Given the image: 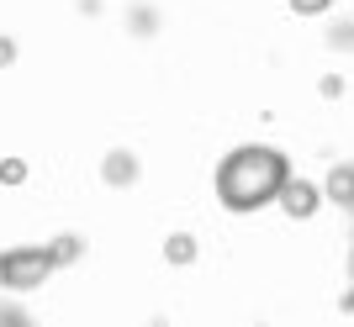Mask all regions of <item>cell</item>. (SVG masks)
I'll use <instances>...</instances> for the list:
<instances>
[{
    "label": "cell",
    "instance_id": "cell-1",
    "mask_svg": "<svg viewBox=\"0 0 354 327\" xmlns=\"http://www.w3.org/2000/svg\"><path fill=\"white\" fill-rule=\"evenodd\" d=\"M291 164L281 148H233L217 164V201L227 211H259L270 201H281Z\"/></svg>",
    "mask_w": 354,
    "mask_h": 327
},
{
    "label": "cell",
    "instance_id": "cell-3",
    "mask_svg": "<svg viewBox=\"0 0 354 327\" xmlns=\"http://www.w3.org/2000/svg\"><path fill=\"white\" fill-rule=\"evenodd\" d=\"M281 206L291 211L296 222H307L312 211H317V190H312L307 179H286V190H281Z\"/></svg>",
    "mask_w": 354,
    "mask_h": 327
},
{
    "label": "cell",
    "instance_id": "cell-5",
    "mask_svg": "<svg viewBox=\"0 0 354 327\" xmlns=\"http://www.w3.org/2000/svg\"><path fill=\"white\" fill-rule=\"evenodd\" d=\"M133 179H138L133 153H111V159H106V185H133Z\"/></svg>",
    "mask_w": 354,
    "mask_h": 327
},
{
    "label": "cell",
    "instance_id": "cell-7",
    "mask_svg": "<svg viewBox=\"0 0 354 327\" xmlns=\"http://www.w3.org/2000/svg\"><path fill=\"white\" fill-rule=\"evenodd\" d=\"M21 175H27V164H21V159H6V164H0V185H21Z\"/></svg>",
    "mask_w": 354,
    "mask_h": 327
},
{
    "label": "cell",
    "instance_id": "cell-8",
    "mask_svg": "<svg viewBox=\"0 0 354 327\" xmlns=\"http://www.w3.org/2000/svg\"><path fill=\"white\" fill-rule=\"evenodd\" d=\"M48 253H53V264H64V259H74V253H80V238H59Z\"/></svg>",
    "mask_w": 354,
    "mask_h": 327
},
{
    "label": "cell",
    "instance_id": "cell-6",
    "mask_svg": "<svg viewBox=\"0 0 354 327\" xmlns=\"http://www.w3.org/2000/svg\"><path fill=\"white\" fill-rule=\"evenodd\" d=\"M164 259H169V264H191V259H196V238H185V232H175V238L164 243Z\"/></svg>",
    "mask_w": 354,
    "mask_h": 327
},
{
    "label": "cell",
    "instance_id": "cell-2",
    "mask_svg": "<svg viewBox=\"0 0 354 327\" xmlns=\"http://www.w3.org/2000/svg\"><path fill=\"white\" fill-rule=\"evenodd\" d=\"M48 269H59L48 248H6L0 253V285H6V290H32V285H43Z\"/></svg>",
    "mask_w": 354,
    "mask_h": 327
},
{
    "label": "cell",
    "instance_id": "cell-10",
    "mask_svg": "<svg viewBox=\"0 0 354 327\" xmlns=\"http://www.w3.org/2000/svg\"><path fill=\"white\" fill-rule=\"evenodd\" d=\"M354 43V27H333V48H349Z\"/></svg>",
    "mask_w": 354,
    "mask_h": 327
},
{
    "label": "cell",
    "instance_id": "cell-11",
    "mask_svg": "<svg viewBox=\"0 0 354 327\" xmlns=\"http://www.w3.org/2000/svg\"><path fill=\"white\" fill-rule=\"evenodd\" d=\"M16 59V43H6V37H0V63H11Z\"/></svg>",
    "mask_w": 354,
    "mask_h": 327
},
{
    "label": "cell",
    "instance_id": "cell-9",
    "mask_svg": "<svg viewBox=\"0 0 354 327\" xmlns=\"http://www.w3.org/2000/svg\"><path fill=\"white\" fill-rule=\"evenodd\" d=\"M286 6H291L296 16H323L328 11V0H286Z\"/></svg>",
    "mask_w": 354,
    "mask_h": 327
},
{
    "label": "cell",
    "instance_id": "cell-12",
    "mask_svg": "<svg viewBox=\"0 0 354 327\" xmlns=\"http://www.w3.org/2000/svg\"><path fill=\"white\" fill-rule=\"evenodd\" d=\"M344 312H354V290H349V296H344Z\"/></svg>",
    "mask_w": 354,
    "mask_h": 327
},
{
    "label": "cell",
    "instance_id": "cell-4",
    "mask_svg": "<svg viewBox=\"0 0 354 327\" xmlns=\"http://www.w3.org/2000/svg\"><path fill=\"white\" fill-rule=\"evenodd\" d=\"M328 201L354 217V164H339V169L328 175Z\"/></svg>",
    "mask_w": 354,
    "mask_h": 327
}]
</instances>
